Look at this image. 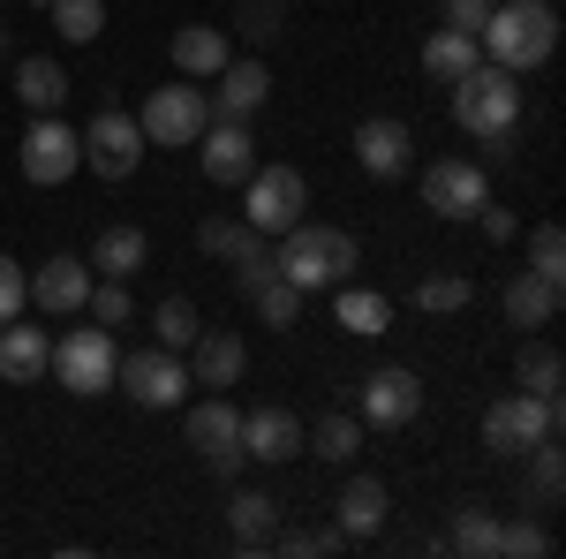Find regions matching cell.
<instances>
[{"label":"cell","instance_id":"obj_1","mask_svg":"<svg viewBox=\"0 0 566 559\" xmlns=\"http://www.w3.org/2000/svg\"><path fill=\"white\" fill-rule=\"evenodd\" d=\"M483 61H499V69H544L552 61V45H559V8L552 0H491V15H483Z\"/></svg>","mask_w":566,"mask_h":559},{"label":"cell","instance_id":"obj_2","mask_svg":"<svg viewBox=\"0 0 566 559\" xmlns=\"http://www.w3.org/2000/svg\"><path fill=\"white\" fill-rule=\"evenodd\" d=\"M355 258H363V242H355L348 227H310V219H295V227L280 235V258L272 265L310 296V288H340L355 272Z\"/></svg>","mask_w":566,"mask_h":559},{"label":"cell","instance_id":"obj_3","mask_svg":"<svg viewBox=\"0 0 566 559\" xmlns=\"http://www.w3.org/2000/svg\"><path fill=\"white\" fill-rule=\"evenodd\" d=\"M453 122L476 136V144L514 136V122H522V76L499 69V61H476V69L453 84Z\"/></svg>","mask_w":566,"mask_h":559},{"label":"cell","instance_id":"obj_4","mask_svg":"<svg viewBox=\"0 0 566 559\" xmlns=\"http://www.w3.org/2000/svg\"><path fill=\"white\" fill-rule=\"evenodd\" d=\"M566 424V408H559V393H506V401H491L483 408V446L491 454H528L536 438H559Z\"/></svg>","mask_w":566,"mask_h":559},{"label":"cell","instance_id":"obj_5","mask_svg":"<svg viewBox=\"0 0 566 559\" xmlns=\"http://www.w3.org/2000/svg\"><path fill=\"white\" fill-rule=\"evenodd\" d=\"M205 122H212V99H205L197 84H151L144 114H136L144 144H159V152H175V144H197V136H205Z\"/></svg>","mask_w":566,"mask_h":559},{"label":"cell","instance_id":"obj_6","mask_svg":"<svg viewBox=\"0 0 566 559\" xmlns=\"http://www.w3.org/2000/svg\"><path fill=\"white\" fill-rule=\"evenodd\" d=\"M114 333L106 325H69L61 341H53V355H45V371L61 379L69 393H106L114 386Z\"/></svg>","mask_w":566,"mask_h":559},{"label":"cell","instance_id":"obj_7","mask_svg":"<svg viewBox=\"0 0 566 559\" xmlns=\"http://www.w3.org/2000/svg\"><path fill=\"white\" fill-rule=\"evenodd\" d=\"M114 386L129 393L136 408H181L189 401V363L175 348H136V355L114 363Z\"/></svg>","mask_w":566,"mask_h":559},{"label":"cell","instance_id":"obj_8","mask_svg":"<svg viewBox=\"0 0 566 559\" xmlns=\"http://www.w3.org/2000/svg\"><path fill=\"white\" fill-rule=\"evenodd\" d=\"M76 136H84V167H98V182H129L144 167V152H151L136 114H122V106H98L91 130H76Z\"/></svg>","mask_w":566,"mask_h":559},{"label":"cell","instance_id":"obj_9","mask_svg":"<svg viewBox=\"0 0 566 559\" xmlns=\"http://www.w3.org/2000/svg\"><path fill=\"white\" fill-rule=\"evenodd\" d=\"M23 182H39V189H61L69 174L84 167V136L69 130L61 114H31V130H23Z\"/></svg>","mask_w":566,"mask_h":559},{"label":"cell","instance_id":"obj_10","mask_svg":"<svg viewBox=\"0 0 566 559\" xmlns=\"http://www.w3.org/2000/svg\"><path fill=\"white\" fill-rule=\"evenodd\" d=\"M303 205H310V182L295 167H258L242 182V219H250L258 235H287V227L303 219Z\"/></svg>","mask_w":566,"mask_h":559},{"label":"cell","instance_id":"obj_11","mask_svg":"<svg viewBox=\"0 0 566 559\" xmlns=\"http://www.w3.org/2000/svg\"><path fill=\"white\" fill-rule=\"evenodd\" d=\"M181 431H189V446L212 462L219 476H234L250 454H242V408L227 401V393H205V401H189V416H181Z\"/></svg>","mask_w":566,"mask_h":559},{"label":"cell","instance_id":"obj_12","mask_svg":"<svg viewBox=\"0 0 566 559\" xmlns=\"http://www.w3.org/2000/svg\"><path fill=\"white\" fill-rule=\"evenodd\" d=\"M197 159H205V174H212L219 189H242V182L258 174V136H250V122L212 114V122H205V136H197Z\"/></svg>","mask_w":566,"mask_h":559},{"label":"cell","instance_id":"obj_13","mask_svg":"<svg viewBox=\"0 0 566 559\" xmlns=\"http://www.w3.org/2000/svg\"><path fill=\"white\" fill-rule=\"evenodd\" d=\"M416 416H423V379L408 363H386V371L363 379V424L400 431V424H416Z\"/></svg>","mask_w":566,"mask_h":559},{"label":"cell","instance_id":"obj_14","mask_svg":"<svg viewBox=\"0 0 566 559\" xmlns=\"http://www.w3.org/2000/svg\"><path fill=\"white\" fill-rule=\"evenodd\" d=\"M483 197H491V182H483L476 159H431L423 167V205L438 219H476Z\"/></svg>","mask_w":566,"mask_h":559},{"label":"cell","instance_id":"obj_15","mask_svg":"<svg viewBox=\"0 0 566 559\" xmlns=\"http://www.w3.org/2000/svg\"><path fill=\"white\" fill-rule=\"evenodd\" d=\"M250 371V348L242 333H219V325H197V341H189V386L205 393H227L234 379Z\"/></svg>","mask_w":566,"mask_h":559},{"label":"cell","instance_id":"obj_16","mask_svg":"<svg viewBox=\"0 0 566 559\" xmlns=\"http://www.w3.org/2000/svg\"><path fill=\"white\" fill-rule=\"evenodd\" d=\"M91 296V265L84 258H45L39 272H31V310H45V318H76Z\"/></svg>","mask_w":566,"mask_h":559},{"label":"cell","instance_id":"obj_17","mask_svg":"<svg viewBox=\"0 0 566 559\" xmlns=\"http://www.w3.org/2000/svg\"><path fill=\"white\" fill-rule=\"evenodd\" d=\"M355 159H363V174L392 182V174L416 159V136H408V122H392V114H370V122L355 130Z\"/></svg>","mask_w":566,"mask_h":559},{"label":"cell","instance_id":"obj_18","mask_svg":"<svg viewBox=\"0 0 566 559\" xmlns=\"http://www.w3.org/2000/svg\"><path fill=\"white\" fill-rule=\"evenodd\" d=\"M242 454L250 462H295L303 454V424L287 408H250L242 416Z\"/></svg>","mask_w":566,"mask_h":559},{"label":"cell","instance_id":"obj_19","mask_svg":"<svg viewBox=\"0 0 566 559\" xmlns=\"http://www.w3.org/2000/svg\"><path fill=\"white\" fill-rule=\"evenodd\" d=\"M212 84H219L212 114H227V122H250L264 99H272V69H264V61H227Z\"/></svg>","mask_w":566,"mask_h":559},{"label":"cell","instance_id":"obj_20","mask_svg":"<svg viewBox=\"0 0 566 559\" xmlns=\"http://www.w3.org/2000/svg\"><path fill=\"white\" fill-rule=\"evenodd\" d=\"M333 507H340V521H333L340 537H378V529H386V515H392V491L378 484V476H348Z\"/></svg>","mask_w":566,"mask_h":559},{"label":"cell","instance_id":"obj_21","mask_svg":"<svg viewBox=\"0 0 566 559\" xmlns=\"http://www.w3.org/2000/svg\"><path fill=\"white\" fill-rule=\"evenodd\" d=\"M227 61H234V45H227L219 23H181L175 31V69L189 76V84H212Z\"/></svg>","mask_w":566,"mask_h":559},{"label":"cell","instance_id":"obj_22","mask_svg":"<svg viewBox=\"0 0 566 559\" xmlns=\"http://www.w3.org/2000/svg\"><path fill=\"white\" fill-rule=\"evenodd\" d=\"M552 318H559V280L514 272V280H506V325H514V333H544Z\"/></svg>","mask_w":566,"mask_h":559},{"label":"cell","instance_id":"obj_23","mask_svg":"<svg viewBox=\"0 0 566 559\" xmlns=\"http://www.w3.org/2000/svg\"><path fill=\"white\" fill-rule=\"evenodd\" d=\"M45 355H53V341H45L39 325H23V318L0 325V379H8V386H39Z\"/></svg>","mask_w":566,"mask_h":559},{"label":"cell","instance_id":"obj_24","mask_svg":"<svg viewBox=\"0 0 566 559\" xmlns=\"http://www.w3.org/2000/svg\"><path fill=\"white\" fill-rule=\"evenodd\" d=\"M84 265H98V280H136V272L151 265V235H144V227H106Z\"/></svg>","mask_w":566,"mask_h":559},{"label":"cell","instance_id":"obj_25","mask_svg":"<svg viewBox=\"0 0 566 559\" xmlns=\"http://www.w3.org/2000/svg\"><path fill=\"white\" fill-rule=\"evenodd\" d=\"M242 296H250V310H258V318L272 325V333H287V325H303V288H295V280H287L280 265H272V272H258V280H250Z\"/></svg>","mask_w":566,"mask_h":559},{"label":"cell","instance_id":"obj_26","mask_svg":"<svg viewBox=\"0 0 566 559\" xmlns=\"http://www.w3.org/2000/svg\"><path fill=\"white\" fill-rule=\"evenodd\" d=\"M197 250L242 272V265H258V258H264V235L250 227V219H205V227H197Z\"/></svg>","mask_w":566,"mask_h":559},{"label":"cell","instance_id":"obj_27","mask_svg":"<svg viewBox=\"0 0 566 559\" xmlns=\"http://www.w3.org/2000/svg\"><path fill=\"white\" fill-rule=\"evenodd\" d=\"M227 529H234L242 552H264V545L280 537V499H264V491H234V499H227Z\"/></svg>","mask_w":566,"mask_h":559},{"label":"cell","instance_id":"obj_28","mask_svg":"<svg viewBox=\"0 0 566 559\" xmlns=\"http://www.w3.org/2000/svg\"><path fill=\"white\" fill-rule=\"evenodd\" d=\"M476 61H483L476 31H431V39H423V76H431V84H461Z\"/></svg>","mask_w":566,"mask_h":559},{"label":"cell","instance_id":"obj_29","mask_svg":"<svg viewBox=\"0 0 566 559\" xmlns=\"http://www.w3.org/2000/svg\"><path fill=\"white\" fill-rule=\"evenodd\" d=\"M15 99H23L31 114H61V99H69V69H61V61H15Z\"/></svg>","mask_w":566,"mask_h":559},{"label":"cell","instance_id":"obj_30","mask_svg":"<svg viewBox=\"0 0 566 559\" xmlns=\"http://www.w3.org/2000/svg\"><path fill=\"white\" fill-rule=\"evenodd\" d=\"M333 318H340L348 333H363V341H378L392 325V302L378 296V288H333Z\"/></svg>","mask_w":566,"mask_h":559},{"label":"cell","instance_id":"obj_31","mask_svg":"<svg viewBox=\"0 0 566 559\" xmlns=\"http://www.w3.org/2000/svg\"><path fill=\"white\" fill-rule=\"evenodd\" d=\"M499 529H506V521L491 515L483 499H461V515H453V552H469V559H499Z\"/></svg>","mask_w":566,"mask_h":559},{"label":"cell","instance_id":"obj_32","mask_svg":"<svg viewBox=\"0 0 566 559\" xmlns=\"http://www.w3.org/2000/svg\"><path fill=\"white\" fill-rule=\"evenodd\" d=\"M303 454L355 462V454H363V416H325V424H310V431H303Z\"/></svg>","mask_w":566,"mask_h":559},{"label":"cell","instance_id":"obj_33","mask_svg":"<svg viewBox=\"0 0 566 559\" xmlns=\"http://www.w3.org/2000/svg\"><path fill=\"white\" fill-rule=\"evenodd\" d=\"M559 491H566L559 438H536V446H528V499H536V507H559Z\"/></svg>","mask_w":566,"mask_h":559},{"label":"cell","instance_id":"obj_34","mask_svg":"<svg viewBox=\"0 0 566 559\" xmlns=\"http://www.w3.org/2000/svg\"><path fill=\"white\" fill-rule=\"evenodd\" d=\"M45 15H53V31L69 45H91L106 31V0H45Z\"/></svg>","mask_w":566,"mask_h":559},{"label":"cell","instance_id":"obj_35","mask_svg":"<svg viewBox=\"0 0 566 559\" xmlns=\"http://www.w3.org/2000/svg\"><path fill=\"white\" fill-rule=\"evenodd\" d=\"M559 379H566L559 348H552V341H528L522 363H514V386H522V393H559Z\"/></svg>","mask_w":566,"mask_h":559},{"label":"cell","instance_id":"obj_36","mask_svg":"<svg viewBox=\"0 0 566 559\" xmlns=\"http://www.w3.org/2000/svg\"><path fill=\"white\" fill-rule=\"evenodd\" d=\"M469 272H431V280H416V310H431V318H453V310H469Z\"/></svg>","mask_w":566,"mask_h":559},{"label":"cell","instance_id":"obj_37","mask_svg":"<svg viewBox=\"0 0 566 559\" xmlns=\"http://www.w3.org/2000/svg\"><path fill=\"white\" fill-rule=\"evenodd\" d=\"M84 310H91V325H106V333H114V325H129V318H136L129 280H98V288L84 296Z\"/></svg>","mask_w":566,"mask_h":559},{"label":"cell","instance_id":"obj_38","mask_svg":"<svg viewBox=\"0 0 566 559\" xmlns=\"http://www.w3.org/2000/svg\"><path fill=\"white\" fill-rule=\"evenodd\" d=\"M528 272H544V280H559V288H566V235H559V219H544V227L528 235Z\"/></svg>","mask_w":566,"mask_h":559},{"label":"cell","instance_id":"obj_39","mask_svg":"<svg viewBox=\"0 0 566 559\" xmlns=\"http://www.w3.org/2000/svg\"><path fill=\"white\" fill-rule=\"evenodd\" d=\"M151 325H159V348H189V341H197V302H189V296H167Z\"/></svg>","mask_w":566,"mask_h":559},{"label":"cell","instance_id":"obj_40","mask_svg":"<svg viewBox=\"0 0 566 559\" xmlns=\"http://www.w3.org/2000/svg\"><path fill=\"white\" fill-rule=\"evenodd\" d=\"M8 318H31V272L15 258H0V325Z\"/></svg>","mask_w":566,"mask_h":559},{"label":"cell","instance_id":"obj_41","mask_svg":"<svg viewBox=\"0 0 566 559\" xmlns=\"http://www.w3.org/2000/svg\"><path fill=\"white\" fill-rule=\"evenodd\" d=\"M499 552H506V559H544V552H552V529L514 521V529H499Z\"/></svg>","mask_w":566,"mask_h":559},{"label":"cell","instance_id":"obj_42","mask_svg":"<svg viewBox=\"0 0 566 559\" xmlns=\"http://www.w3.org/2000/svg\"><path fill=\"white\" fill-rule=\"evenodd\" d=\"M476 227H483V242H514V235H522V219L506 213V205H491V197L476 205Z\"/></svg>","mask_w":566,"mask_h":559},{"label":"cell","instance_id":"obj_43","mask_svg":"<svg viewBox=\"0 0 566 559\" xmlns=\"http://www.w3.org/2000/svg\"><path fill=\"white\" fill-rule=\"evenodd\" d=\"M491 0H446V31H483Z\"/></svg>","mask_w":566,"mask_h":559},{"label":"cell","instance_id":"obj_44","mask_svg":"<svg viewBox=\"0 0 566 559\" xmlns=\"http://www.w3.org/2000/svg\"><path fill=\"white\" fill-rule=\"evenodd\" d=\"M0 53H8V23H0Z\"/></svg>","mask_w":566,"mask_h":559}]
</instances>
